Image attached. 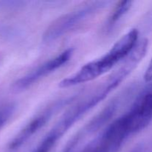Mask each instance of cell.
I'll use <instances>...</instances> for the list:
<instances>
[{"label":"cell","mask_w":152,"mask_h":152,"mask_svg":"<svg viewBox=\"0 0 152 152\" xmlns=\"http://www.w3.org/2000/svg\"><path fill=\"white\" fill-rule=\"evenodd\" d=\"M139 41V32L132 29L121 37L106 53L83 65L72 75L59 83L60 88H68L92 81L106 74L120 61L126 59Z\"/></svg>","instance_id":"cell-1"},{"label":"cell","mask_w":152,"mask_h":152,"mask_svg":"<svg viewBox=\"0 0 152 152\" xmlns=\"http://www.w3.org/2000/svg\"><path fill=\"white\" fill-rule=\"evenodd\" d=\"M108 1H96L88 3L80 8L59 16L55 19L43 34V41L51 42L63 36L75 31L88 19L95 16L99 10L105 8Z\"/></svg>","instance_id":"cell-2"},{"label":"cell","mask_w":152,"mask_h":152,"mask_svg":"<svg viewBox=\"0 0 152 152\" xmlns=\"http://www.w3.org/2000/svg\"><path fill=\"white\" fill-rule=\"evenodd\" d=\"M130 136L120 117L109 125L100 136L88 145L82 152H119Z\"/></svg>","instance_id":"cell-3"},{"label":"cell","mask_w":152,"mask_h":152,"mask_svg":"<svg viewBox=\"0 0 152 152\" xmlns=\"http://www.w3.org/2000/svg\"><path fill=\"white\" fill-rule=\"evenodd\" d=\"M123 117L132 135L144 130L152 120V92L147 91L140 95Z\"/></svg>","instance_id":"cell-4"},{"label":"cell","mask_w":152,"mask_h":152,"mask_svg":"<svg viewBox=\"0 0 152 152\" xmlns=\"http://www.w3.org/2000/svg\"><path fill=\"white\" fill-rule=\"evenodd\" d=\"M73 52H74V49L70 48L63 50L57 56L46 61L45 62L35 68L34 71H31L28 74L18 80L13 84L14 90H25L38 82L39 80H42L45 77L57 70L58 68L62 67L71 59Z\"/></svg>","instance_id":"cell-5"},{"label":"cell","mask_w":152,"mask_h":152,"mask_svg":"<svg viewBox=\"0 0 152 152\" xmlns=\"http://www.w3.org/2000/svg\"><path fill=\"white\" fill-rule=\"evenodd\" d=\"M118 106V99H114L113 102L108 104L68 142L64 149V152H72L82 140H86V137L93 134L101 129V127L105 126V124H106L115 114Z\"/></svg>","instance_id":"cell-6"},{"label":"cell","mask_w":152,"mask_h":152,"mask_svg":"<svg viewBox=\"0 0 152 152\" xmlns=\"http://www.w3.org/2000/svg\"><path fill=\"white\" fill-rule=\"evenodd\" d=\"M61 101L49 105L48 108L37 114L31 121L19 132V133L15 137L10 144V150H16L22 146L25 142L32 137L37 132L42 129L46 123H48L52 116L53 115L56 110L62 105Z\"/></svg>","instance_id":"cell-7"},{"label":"cell","mask_w":152,"mask_h":152,"mask_svg":"<svg viewBox=\"0 0 152 152\" xmlns=\"http://www.w3.org/2000/svg\"><path fill=\"white\" fill-rule=\"evenodd\" d=\"M133 1H120L117 4L116 7L111 12L107 20L106 28L111 30L117 22L122 19L123 16L126 14L132 8Z\"/></svg>","instance_id":"cell-8"},{"label":"cell","mask_w":152,"mask_h":152,"mask_svg":"<svg viewBox=\"0 0 152 152\" xmlns=\"http://www.w3.org/2000/svg\"><path fill=\"white\" fill-rule=\"evenodd\" d=\"M144 80L146 82L152 81V58L151 61H150L148 68H147L145 74H144Z\"/></svg>","instance_id":"cell-9"},{"label":"cell","mask_w":152,"mask_h":152,"mask_svg":"<svg viewBox=\"0 0 152 152\" xmlns=\"http://www.w3.org/2000/svg\"><path fill=\"white\" fill-rule=\"evenodd\" d=\"M15 2L13 1H0V10H3L4 9L9 8L13 7Z\"/></svg>","instance_id":"cell-10"},{"label":"cell","mask_w":152,"mask_h":152,"mask_svg":"<svg viewBox=\"0 0 152 152\" xmlns=\"http://www.w3.org/2000/svg\"><path fill=\"white\" fill-rule=\"evenodd\" d=\"M132 152H148V151H147L146 147H145L144 145H140L132 150Z\"/></svg>","instance_id":"cell-11"}]
</instances>
